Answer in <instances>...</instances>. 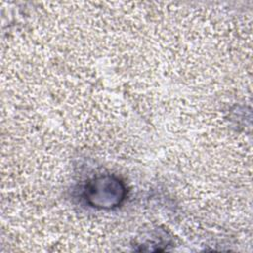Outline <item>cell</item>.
Here are the masks:
<instances>
[{
	"label": "cell",
	"instance_id": "6da1fadb",
	"mask_svg": "<svg viewBox=\"0 0 253 253\" xmlns=\"http://www.w3.org/2000/svg\"><path fill=\"white\" fill-rule=\"evenodd\" d=\"M125 188L113 177H100L91 182L86 188V200L93 207L112 208L124 199Z\"/></svg>",
	"mask_w": 253,
	"mask_h": 253
}]
</instances>
